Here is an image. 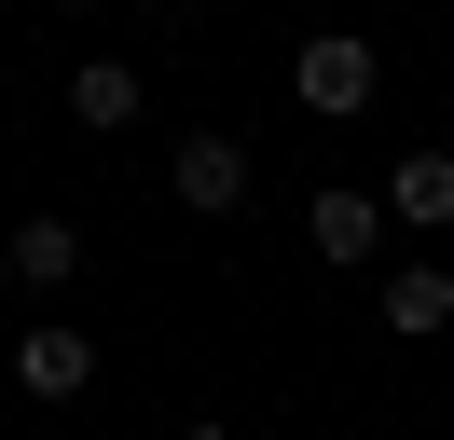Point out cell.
Wrapping results in <instances>:
<instances>
[{"label":"cell","instance_id":"obj_1","mask_svg":"<svg viewBox=\"0 0 454 440\" xmlns=\"http://www.w3.org/2000/svg\"><path fill=\"white\" fill-rule=\"evenodd\" d=\"M289 97H303L317 124H358V110H372V42H358V28H317V42L289 55Z\"/></svg>","mask_w":454,"mask_h":440},{"label":"cell","instance_id":"obj_2","mask_svg":"<svg viewBox=\"0 0 454 440\" xmlns=\"http://www.w3.org/2000/svg\"><path fill=\"white\" fill-rule=\"evenodd\" d=\"M166 192H179V207H193V220H234V207H248V138H221V124H193V138H179V152H166Z\"/></svg>","mask_w":454,"mask_h":440},{"label":"cell","instance_id":"obj_3","mask_svg":"<svg viewBox=\"0 0 454 440\" xmlns=\"http://www.w3.org/2000/svg\"><path fill=\"white\" fill-rule=\"evenodd\" d=\"M386 234H399V220H386V192H358V179H331V192L303 207V248H317V262H344V275H358Z\"/></svg>","mask_w":454,"mask_h":440},{"label":"cell","instance_id":"obj_4","mask_svg":"<svg viewBox=\"0 0 454 440\" xmlns=\"http://www.w3.org/2000/svg\"><path fill=\"white\" fill-rule=\"evenodd\" d=\"M14 385H28L42 412H56V399H83V385H97V330H56V317H42V330H14Z\"/></svg>","mask_w":454,"mask_h":440},{"label":"cell","instance_id":"obj_5","mask_svg":"<svg viewBox=\"0 0 454 440\" xmlns=\"http://www.w3.org/2000/svg\"><path fill=\"white\" fill-rule=\"evenodd\" d=\"M138 110H152V82L124 69V55H83V69H69V124H83V138H124Z\"/></svg>","mask_w":454,"mask_h":440},{"label":"cell","instance_id":"obj_6","mask_svg":"<svg viewBox=\"0 0 454 440\" xmlns=\"http://www.w3.org/2000/svg\"><path fill=\"white\" fill-rule=\"evenodd\" d=\"M386 220H399V234H441V220H454V152H399Z\"/></svg>","mask_w":454,"mask_h":440},{"label":"cell","instance_id":"obj_7","mask_svg":"<svg viewBox=\"0 0 454 440\" xmlns=\"http://www.w3.org/2000/svg\"><path fill=\"white\" fill-rule=\"evenodd\" d=\"M386 330H399V344L454 330V275H441V262H399V275H386Z\"/></svg>","mask_w":454,"mask_h":440},{"label":"cell","instance_id":"obj_8","mask_svg":"<svg viewBox=\"0 0 454 440\" xmlns=\"http://www.w3.org/2000/svg\"><path fill=\"white\" fill-rule=\"evenodd\" d=\"M83 275V234L69 220H14V289H69Z\"/></svg>","mask_w":454,"mask_h":440},{"label":"cell","instance_id":"obj_9","mask_svg":"<svg viewBox=\"0 0 454 440\" xmlns=\"http://www.w3.org/2000/svg\"><path fill=\"white\" fill-rule=\"evenodd\" d=\"M0 289H14V234H0Z\"/></svg>","mask_w":454,"mask_h":440},{"label":"cell","instance_id":"obj_10","mask_svg":"<svg viewBox=\"0 0 454 440\" xmlns=\"http://www.w3.org/2000/svg\"><path fill=\"white\" fill-rule=\"evenodd\" d=\"M179 440H234V427H179Z\"/></svg>","mask_w":454,"mask_h":440},{"label":"cell","instance_id":"obj_11","mask_svg":"<svg viewBox=\"0 0 454 440\" xmlns=\"http://www.w3.org/2000/svg\"><path fill=\"white\" fill-rule=\"evenodd\" d=\"M166 14H207V0H166Z\"/></svg>","mask_w":454,"mask_h":440},{"label":"cell","instance_id":"obj_12","mask_svg":"<svg viewBox=\"0 0 454 440\" xmlns=\"http://www.w3.org/2000/svg\"><path fill=\"white\" fill-rule=\"evenodd\" d=\"M56 14H97V0H56Z\"/></svg>","mask_w":454,"mask_h":440}]
</instances>
